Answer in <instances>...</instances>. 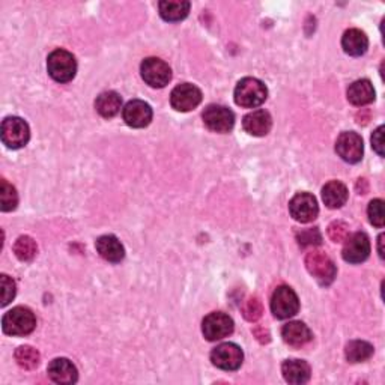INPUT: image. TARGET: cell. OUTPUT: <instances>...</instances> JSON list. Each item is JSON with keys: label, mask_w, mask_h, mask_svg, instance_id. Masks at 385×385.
<instances>
[{"label": "cell", "mask_w": 385, "mask_h": 385, "mask_svg": "<svg viewBox=\"0 0 385 385\" xmlns=\"http://www.w3.org/2000/svg\"><path fill=\"white\" fill-rule=\"evenodd\" d=\"M190 6V2H168V0L158 4L160 15L163 17V20L172 21V23H175V21H181L189 15Z\"/></svg>", "instance_id": "25"}, {"label": "cell", "mask_w": 385, "mask_h": 385, "mask_svg": "<svg viewBox=\"0 0 385 385\" xmlns=\"http://www.w3.org/2000/svg\"><path fill=\"white\" fill-rule=\"evenodd\" d=\"M348 189L346 185L340 181H329L325 184L322 189V199L324 203L332 208V210H337V208H342L348 201Z\"/></svg>", "instance_id": "23"}, {"label": "cell", "mask_w": 385, "mask_h": 385, "mask_svg": "<svg viewBox=\"0 0 385 385\" xmlns=\"http://www.w3.org/2000/svg\"><path fill=\"white\" fill-rule=\"evenodd\" d=\"M342 47L346 54L349 56H362L367 51L369 47V39L365 32L360 29H349L343 34L342 38Z\"/></svg>", "instance_id": "21"}, {"label": "cell", "mask_w": 385, "mask_h": 385, "mask_svg": "<svg viewBox=\"0 0 385 385\" xmlns=\"http://www.w3.org/2000/svg\"><path fill=\"white\" fill-rule=\"evenodd\" d=\"M202 103V92L191 83H182L175 87L170 94V104L176 112H191Z\"/></svg>", "instance_id": "9"}, {"label": "cell", "mask_w": 385, "mask_h": 385, "mask_svg": "<svg viewBox=\"0 0 385 385\" xmlns=\"http://www.w3.org/2000/svg\"><path fill=\"white\" fill-rule=\"evenodd\" d=\"M296 239L301 247H315L322 243V235L319 232L317 227L313 229H304L301 232L296 234Z\"/></svg>", "instance_id": "30"}, {"label": "cell", "mask_w": 385, "mask_h": 385, "mask_svg": "<svg viewBox=\"0 0 385 385\" xmlns=\"http://www.w3.org/2000/svg\"><path fill=\"white\" fill-rule=\"evenodd\" d=\"M244 354L235 343H222L211 352L213 365L222 370H238L243 365Z\"/></svg>", "instance_id": "11"}, {"label": "cell", "mask_w": 385, "mask_h": 385, "mask_svg": "<svg viewBox=\"0 0 385 385\" xmlns=\"http://www.w3.org/2000/svg\"><path fill=\"white\" fill-rule=\"evenodd\" d=\"M372 146L378 152V156L384 157V125H381L372 136Z\"/></svg>", "instance_id": "35"}, {"label": "cell", "mask_w": 385, "mask_h": 385, "mask_svg": "<svg viewBox=\"0 0 385 385\" xmlns=\"http://www.w3.org/2000/svg\"><path fill=\"white\" fill-rule=\"evenodd\" d=\"M348 100L351 104H354L357 107L370 104L375 100V89H373V84L366 79L354 82L348 89Z\"/></svg>", "instance_id": "22"}, {"label": "cell", "mask_w": 385, "mask_h": 385, "mask_svg": "<svg viewBox=\"0 0 385 385\" xmlns=\"http://www.w3.org/2000/svg\"><path fill=\"white\" fill-rule=\"evenodd\" d=\"M336 152L339 157L346 163L355 164L360 163L365 153V146H362V139L354 131H346L339 136L336 141Z\"/></svg>", "instance_id": "13"}, {"label": "cell", "mask_w": 385, "mask_h": 385, "mask_svg": "<svg viewBox=\"0 0 385 385\" xmlns=\"http://www.w3.org/2000/svg\"><path fill=\"white\" fill-rule=\"evenodd\" d=\"M367 214H369V220L373 226L377 227H384V202L381 199H375L369 203L367 208Z\"/></svg>", "instance_id": "32"}, {"label": "cell", "mask_w": 385, "mask_h": 385, "mask_svg": "<svg viewBox=\"0 0 385 385\" xmlns=\"http://www.w3.org/2000/svg\"><path fill=\"white\" fill-rule=\"evenodd\" d=\"M345 355L351 362H362L373 355V346L365 340H352L346 345Z\"/></svg>", "instance_id": "26"}, {"label": "cell", "mask_w": 385, "mask_h": 385, "mask_svg": "<svg viewBox=\"0 0 385 385\" xmlns=\"http://www.w3.org/2000/svg\"><path fill=\"white\" fill-rule=\"evenodd\" d=\"M282 373L286 382L301 385L310 379V366L303 360H288L283 362Z\"/></svg>", "instance_id": "20"}, {"label": "cell", "mask_w": 385, "mask_h": 385, "mask_svg": "<svg viewBox=\"0 0 385 385\" xmlns=\"http://www.w3.org/2000/svg\"><path fill=\"white\" fill-rule=\"evenodd\" d=\"M96 251L100 253V256L106 259L107 262L119 263L125 258L124 246L120 244V241L113 235H103L96 239Z\"/></svg>", "instance_id": "19"}, {"label": "cell", "mask_w": 385, "mask_h": 385, "mask_svg": "<svg viewBox=\"0 0 385 385\" xmlns=\"http://www.w3.org/2000/svg\"><path fill=\"white\" fill-rule=\"evenodd\" d=\"M262 313H263V307H262V303L258 296H251V298H248L244 303L243 315L247 321H250V322L258 321V319L262 316Z\"/></svg>", "instance_id": "31"}, {"label": "cell", "mask_w": 385, "mask_h": 385, "mask_svg": "<svg viewBox=\"0 0 385 385\" xmlns=\"http://www.w3.org/2000/svg\"><path fill=\"white\" fill-rule=\"evenodd\" d=\"M289 213L300 223H310L319 214L316 197L310 193L295 194L289 202Z\"/></svg>", "instance_id": "12"}, {"label": "cell", "mask_w": 385, "mask_h": 385, "mask_svg": "<svg viewBox=\"0 0 385 385\" xmlns=\"http://www.w3.org/2000/svg\"><path fill=\"white\" fill-rule=\"evenodd\" d=\"M300 310V300L289 286H279L271 296V312L277 319H289Z\"/></svg>", "instance_id": "6"}, {"label": "cell", "mask_w": 385, "mask_h": 385, "mask_svg": "<svg viewBox=\"0 0 385 385\" xmlns=\"http://www.w3.org/2000/svg\"><path fill=\"white\" fill-rule=\"evenodd\" d=\"M122 118L131 128H145L152 120V108L145 101L133 100L124 107Z\"/></svg>", "instance_id": "15"}, {"label": "cell", "mask_w": 385, "mask_h": 385, "mask_svg": "<svg viewBox=\"0 0 385 385\" xmlns=\"http://www.w3.org/2000/svg\"><path fill=\"white\" fill-rule=\"evenodd\" d=\"M37 243L30 236H20L15 244H14V253L15 256L21 260V262H30L37 256Z\"/></svg>", "instance_id": "28"}, {"label": "cell", "mask_w": 385, "mask_h": 385, "mask_svg": "<svg viewBox=\"0 0 385 385\" xmlns=\"http://www.w3.org/2000/svg\"><path fill=\"white\" fill-rule=\"evenodd\" d=\"M47 70L51 79L58 83L71 82L77 72V62L67 50H54L47 59Z\"/></svg>", "instance_id": "3"}, {"label": "cell", "mask_w": 385, "mask_h": 385, "mask_svg": "<svg viewBox=\"0 0 385 385\" xmlns=\"http://www.w3.org/2000/svg\"><path fill=\"white\" fill-rule=\"evenodd\" d=\"M267 96V86L253 77H246L235 87V103L241 107L256 108L265 103Z\"/></svg>", "instance_id": "2"}, {"label": "cell", "mask_w": 385, "mask_h": 385, "mask_svg": "<svg viewBox=\"0 0 385 385\" xmlns=\"http://www.w3.org/2000/svg\"><path fill=\"white\" fill-rule=\"evenodd\" d=\"M243 127L248 134L255 137L267 136L272 127V118L267 110H255L243 119Z\"/></svg>", "instance_id": "16"}, {"label": "cell", "mask_w": 385, "mask_h": 385, "mask_svg": "<svg viewBox=\"0 0 385 385\" xmlns=\"http://www.w3.org/2000/svg\"><path fill=\"white\" fill-rule=\"evenodd\" d=\"M47 372L50 379L56 384H74L79 379V372L68 358L53 360Z\"/></svg>", "instance_id": "17"}, {"label": "cell", "mask_w": 385, "mask_h": 385, "mask_svg": "<svg viewBox=\"0 0 385 385\" xmlns=\"http://www.w3.org/2000/svg\"><path fill=\"white\" fill-rule=\"evenodd\" d=\"M202 333L206 340L215 342V340H222L234 333V321L232 317L222 312H214L208 315L203 319Z\"/></svg>", "instance_id": "8"}, {"label": "cell", "mask_w": 385, "mask_h": 385, "mask_svg": "<svg viewBox=\"0 0 385 385\" xmlns=\"http://www.w3.org/2000/svg\"><path fill=\"white\" fill-rule=\"evenodd\" d=\"M305 268L322 286L332 284L337 276L334 262L324 251L312 250L305 256Z\"/></svg>", "instance_id": "4"}, {"label": "cell", "mask_w": 385, "mask_h": 385, "mask_svg": "<svg viewBox=\"0 0 385 385\" xmlns=\"http://www.w3.org/2000/svg\"><path fill=\"white\" fill-rule=\"evenodd\" d=\"M141 79L152 87H164L172 79V70L169 65L157 58H148L140 65Z\"/></svg>", "instance_id": "7"}, {"label": "cell", "mask_w": 385, "mask_h": 385, "mask_svg": "<svg viewBox=\"0 0 385 385\" xmlns=\"http://www.w3.org/2000/svg\"><path fill=\"white\" fill-rule=\"evenodd\" d=\"M30 130L26 120L17 116H9L2 122V141L9 149H20L27 145Z\"/></svg>", "instance_id": "5"}, {"label": "cell", "mask_w": 385, "mask_h": 385, "mask_svg": "<svg viewBox=\"0 0 385 385\" xmlns=\"http://www.w3.org/2000/svg\"><path fill=\"white\" fill-rule=\"evenodd\" d=\"M370 255V239L365 232L349 235L345 241L342 256L349 263L365 262Z\"/></svg>", "instance_id": "14"}, {"label": "cell", "mask_w": 385, "mask_h": 385, "mask_svg": "<svg viewBox=\"0 0 385 385\" xmlns=\"http://www.w3.org/2000/svg\"><path fill=\"white\" fill-rule=\"evenodd\" d=\"M282 337L286 343L292 348H301L304 345H307L312 340V332L310 328L307 327L303 322L294 321L286 324L282 328Z\"/></svg>", "instance_id": "18"}, {"label": "cell", "mask_w": 385, "mask_h": 385, "mask_svg": "<svg viewBox=\"0 0 385 385\" xmlns=\"http://www.w3.org/2000/svg\"><path fill=\"white\" fill-rule=\"evenodd\" d=\"M378 243H379V247H378V250H379V256H381V259H384V248H382L384 235H379V238H378Z\"/></svg>", "instance_id": "36"}, {"label": "cell", "mask_w": 385, "mask_h": 385, "mask_svg": "<svg viewBox=\"0 0 385 385\" xmlns=\"http://www.w3.org/2000/svg\"><path fill=\"white\" fill-rule=\"evenodd\" d=\"M0 284H2V305H8L15 296V283L6 274L0 276Z\"/></svg>", "instance_id": "34"}, {"label": "cell", "mask_w": 385, "mask_h": 385, "mask_svg": "<svg viewBox=\"0 0 385 385\" xmlns=\"http://www.w3.org/2000/svg\"><path fill=\"white\" fill-rule=\"evenodd\" d=\"M120 107H122V98L113 91L103 92L95 101L96 112L106 119L116 116L120 112Z\"/></svg>", "instance_id": "24"}, {"label": "cell", "mask_w": 385, "mask_h": 385, "mask_svg": "<svg viewBox=\"0 0 385 385\" xmlns=\"http://www.w3.org/2000/svg\"><path fill=\"white\" fill-rule=\"evenodd\" d=\"M328 236L334 243H345L349 236V227L343 222H334L328 226Z\"/></svg>", "instance_id": "33"}, {"label": "cell", "mask_w": 385, "mask_h": 385, "mask_svg": "<svg viewBox=\"0 0 385 385\" xmlns=\"http://www.w3.org/2000/svg\"><path fill=\"white\" fill-rule=\"evenodd\" d=\"M18 205V194L6 179L0 181V208L4 213L14 211Z\"/></svg>", "instance_id": "29"}, {"label": "cell", "mask_w": 385, "mask_h": 385, "mask_svg": "<svg viewBox=\"0 0 385 385\" xmlns=\"http://www.w3.org/2000/svg\"><path fill=\"white\" fill-rule=\"evenodd\" d=\"M14 357H15L17 365L20 367L26 369V370L37 369L39 366V361H41L39 352L35 348H32V346H20V348H17Z\"/></svg>", "instance_id": "27"}, {"label": "cell", "mask_w": 385, "mask_h": 385, "mask_svg": "<svg viewBox=\"0 0 385 385\" xmlns=\"http://www.w3.org/2000/svg\"><path fill=\"white\" fill-rule=\"evenodd\" d=\"M203 122L214 133H229L235 125V115L225 106H208L203 112Z\"/></svg>", "instance_id": "10"}, {"label": "cell", "mask_w": 385, "mask_h": 385, "mask_svg": "<svg viewBox=\"0 0 385 385\" xmlns=\"http://www.w3.org/2000/svg\"><path fill=\"white\" fill-rule=\"evenodd\" d=\"M37 327V317L27 307H14L2 319L4 333L8 336L23 337L30 334Z\"/></svg>", "instance_id": "1"}]
</instances>
